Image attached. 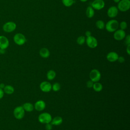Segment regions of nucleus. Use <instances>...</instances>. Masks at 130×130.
I'll use <instances>...</instances> for the list:
<instances>
[{
    "instance_id": "obj_4",
    "label": "nucleus",
    "mask_w": 130,
    "mask_h": 130,
    "mask_svg": "<svg viewBox=\"0 0 130 130\" xmlns=\"http://www.w3.org/2000/svg\"><path fill=\"white\" fill-rule=\"evenodd\" d=\"M13 40L16 44L19 46L23 45L26 41L25 37L21 33L16 34L13 37Z\"/></svg>"
},
{
    "instance_id": "obj_2",
    "label": "nucleus",
    "mask_w": 130,
    "mask_h": 130,
    "mask_svg": "<svg viewBox=\"0 0 130 130\" xmlns=\"http://www.w3.org/2000/svg\"><path fill=\"white\" fill-rule=\"evenodd\" d=\"M52 119V118L51 114L47 112L42 113L38 116L39 121L43 124L50 123Z\"/></svg>"
},
{
    "instance_id": "obj_33",
    "label": "nucleus",
    "mask_w": 130,
    "mask_h": 130,
    "mask_svg": "<svg viewBox=\"0 0 130 130\" xmlns=\"http://www.w3.org/2000/svg\"><path fill=\"white\" fill-rule=\"evenodd\" d=\"M85 36L86 37H89V36H91V32L89 30H87V31H86L85 32Z\"/></svg>"
},
{
    "instance_id": "obj_27",
    "label": "nucleus",
    "mask_w": 130,
    "mask_h": 130,
    "mask_svg": "<svg viewBox=\"0 0 130 130\" xmlns=\"http://www.w3.org/2000/svg\"><path fill=\"white\" fill-rule=\"evenodd\" d=\"M119 26L120 27V28L121 29L124 30L125 29H126L127 27V24L125 21H121L120 23H119Z\"/></svg>"
},
{
    "instance_id": "obj_36",
    "label": "nucleus",
    "mask_w": 130,
    "mask_h": 130,
    "mask_svg": "<svg viewBox=\"0 0 130 130\" xmlns=\"http://www.w3.org/2000/svg\"><path fill=\"white\" fill-rule=\"evenodd\" d=\"M5 86V84L4 83H1L0 84V88L3 89V88H4Z\"/></svg>"
},
{
    "instance_id": "obj_30",
    "label": "nucleus",
    "mask_w": 130,
    "mask_h": 130,
    "mask_svg": "<svg viewBox=\"0 0 130 130\" xmlns=\"http://www.w3.org/2000/svg\"><path fill=\"white\" fill-rule=\"evenodd\" d=\"M45 128L46 130H51L52 129V125L50 123H48L46 124Z\"/></svg>"
},
{
    "instance_id": "obj_13",
    "label": "nucleus",
    "mask_w": 130,
    "mask_h": 130,
    "mask_svg": "<svg viewBox=\"0 0 130 130\" xmlns=\"http://www.w3.org/2000/svg\"><path fill=\"white\" fill-rule=\"evenodd\" d=\"M9 46V41L8 38L4 36H0V48L7 49Z\"/></svg>"
},
{
    "instance_id": "obj_22",
    "label": "nucleus",
    "mask_w": 130,
    "mask_h": 130,
    "mask_svg": "<svg viewBox=\"0 0 130 130\" xmlns=\"http://www.w3.org/2000/svg\"><path fill=\"white\" fill-rule=\"evenodd\" d=\"M92 88L96 92H100L103 89V85L101 83L98 82H94Z\"/></svg>"
},
{
    "instance_id": "obj_28",
    "label": "nucleus",
    "mask_w": 130,
    "mask_h": 130,
    "mask_svg": "<svg viewBox=\"0 0 130 130\" xmlns=\"http://www.w3.org/2000/svg\"><path fill=\"white\" fill-rule=\"evenodd\" d=\"M93 83H94V82H93L92 81H91V80H89V81H88L87 82V83H86V86H87V87L88 88H92V86H93Z\"/></svg>"
},
{
    "instance_id": "obj_15",
    "label": "nucleus",
    "mask_w": 130,
    "mask_h": 130,
    "mask_svg": "<svg viewBox=\"0 0 130 130\" xmlns=\"http://www.w3.org/2000/svg\"><path fill=\"white\" fill-rule=\"evenodd\" d=\"M118 54L116 52L114 51H111L109 52L106 58L107 59L110 61V62H115L117 60L118 58Z\"/></svg>"
},
{
    "instance_id": "obj_9",
    "label": "nucleus",
    "mask_w": 130,
    "mask_h": 130,
    "mask_svg": "<svg viewBox=\"0 0 130 130\" xmlns=\"http://www.w3.org/2000/svg\"><path fill=\"white\" fill-rule=\"evenodd\" d=\"M105 4L104 0H94L91 4V6L94 10H100L103 9L105 7Z\"/></svg>"
},
{
    "instance_id": "obj_18",
    "label": "nucleus",
    "mask_w": 130,
    "mask_h": 130,
    "mask_svg": "<svg viewBox=\"0 0 130 130\" xmlns=\"http://www.w3.org/2000/svg\"><path fill=\"white\" fill-rule=\"evenodd\" d=\"M86 16L89 18H92L94 15V10L92 8V7L90 6L87 7L86 10Z\"/></svg>"
},
{
    "instance_id": "obj_11",
    "label": "nucleus",
    "mask_w": 130,
    "mask_h": 130,
    "mask_svg": "<svg viewBox=\"0 0 130 130\" xmlns=\"http://www.w3.org/2000/svg\"><path fill=\"white\" fill-rule=\"evenodd\" d=\"M40 88L43 92H48L52 89V85L48 81H43L41 83Z\"/></svg>"
},
{
    "instance_id": "obj_19",
    "label": "nucleus",
    "mask_w": 130,
    "mask_h": 130,
    "mask_svg": "<svg viewBox=\"0 0 130 130\" xmlns=\"http://www.w3.org/2000/svg\"><path fill=\"white\" fill-rule=\"evenodd\" d=\"M22 106L24 111L26 112H31L34 109V106L30 103H25Z\"/></svg>"
},
{
    "instance_id": "obj_1",
    "label": "nucleus",
    "mask_w": 130,
    "mask_h": 130,
    "mask_svg": "<svg viewBox=\"0 0 130 130\" xmlns=\"http://www.w3.org/2000/svg\"><path fill=\"white\" fill-rule=\"evenodd\" d=\"M118 27L119 22L118 21L115 19H111L106 23L105 28L108 32H113L118 29Z\"/></svg>"
},
{
    "instance_id": "obj_3",
    "label": "nucleus",
    "mask_w": 130,
    "mask_h": 130,
    "mask_svg": "<svg viewBox=\"0 0 130 130\" xmlns=\"http://www.w3.org/2000/svg\"><path fill=\"white\" fill-rule=\"evenodd\" d=\"M117 9L121 12H126L130 8V1L129 0H120L118 3Z\"/></svg>"
},
{
    "instance_id": "obj_7",
    "label": "nucleus",
    "mask_w": 130,
    "mask_h": 130,
    "mask_svg": "<svg viewBox=\"0 0 130 130\" xmlns=\"http://www.w3.org/2000/svg\"><path fill=\"white\" fill-rule=\"evenodd\" d=\"M89 78L93 82H98L101 78V73L97 69H93L89 73Z\"/></svg>"
},
{
    "instance_id": "obj_38",
    "label": "nucleus",
    "mask_w": 130,
    "mask_h": 130,
    "mask_svg": "<svg viewBox=\"0 0 130 130\" xmlns=\"http://www.w3.org/2000/svg\"><path fill=\"white\" fill-rule=\"evenodd\" d=\"M81 2H86V1H87L88 0H80Z\"/></svg>"
},
{
    "instance_id": "obj_12",
    "label": "nucleus",
    "mask_w": 130,
    "mask_h": 130,
    "mask_svg": "<svg viewBox=\"0 0 130 130\" xmlns=\"http://www.w3.org/2000/svg\"><path fill=\"white\" fill-rule=\"evenodd\" d=\"M118 13V10L116 6H111L107 10V15L109 17L113 18L117 16Z\"/></svg>"
},
{
    "instance_id": "obj_23",
    "label": "nucleus",
    "mask_w": 130,
    "mask_h": 130,
    "mask_svg": "<svg viewBox=\"0 0 130 130\" xmlns=\"http://www.w3.org/2000/svg\"><path fill=\"white\" fill-rule=\"evenodd\" d=\"M96 27L99 29H103L105 27V23L104 21L102 20H98L95 22Z\"/></svg>"
},
{
    "instance_id": "obj_32",
    "label": "nucleus",
    "mask_w": 130,
    "mask_h": 130,
    "mask_svg": "<svg viewBox=\"0 0 130 130\" xmlns=\"http://www.w3.org/2000/svg\"><path fill=\"white\" fill-rule=\"evenodd\" d=\"M126 51V52L128 54V55H129L130 54V44L127 45Z\"/></svg>"
},
{
    "instance_id": "obj_37",
    "label": "nucleus",
    "mask_w": 130,
    "mask_h": 130,
    "mask_svg": "<svg viewBox=\"0 0 130 130\" xmlns=\"http://www.w3.org/2000/svg\"><path fill=\"white\" fill-rule=\"evenodd\" d=\"M115 3H119L120 1V0H113Z\"/></svg>"
},
{
    "instance_id": "obj_14",
    "label": "nucleus",
    "mask_w": 130,
    "mask_h": 130,
    "mask_svg": "<svg viewBox=\"0 0 130 130\" xmlns=\"http://www.w3.org/2000/svg\"><path fill=\"white\" fill-rule=\"evenodd\" d=\"M46 107V103L43 100H39L37 101L34 105V108L38 111H42L45 109Z\"/></svg>"
},
{
    "instance_id": "obj_35",
    "label": "nucleus",
    "mask_w": 130,
    "mask_h": 130,
    "mask_svg": "<svg viewBox=\"0 0 130 130\" xmlns=\"http://www.w3.org/2000/svg\"><path fill=\"white\" fill-rule=\"evenodd\" d=\"M5 53V49H3L0 48V54H4Z\"/></svg>"
},
{
    "instance_id": "obj_24",
    "label": "nucleus",
    "mask_w": 130,
    "mask_h": 130,
    "mask_svg": "<svg viewBox=\"0 0 130 130\" xmlns=\"http://www.w3.org/2000/svg\"><path fill=\"white\" fill-rule=\"evenodd\" d=\"M61 1L63 5L67 7L72 6L74 3V0H61Z\"/></svg>"
},
{
    "instance_id": "obj_17",
    "label": "nucleus",
    "mask_w": 130,
    "mask_h": 130,
    "mask_svg": "<svg viewBox=\"0 0 130 130\" xmlns=\"http://www.w3.org/2000/svg\"><path fill=\"white\" fill-rule=\"evenodd\" d=\"M39 54L43 58H48L50 55V51L46 48H42L39 51Z\"/></svg>"
},
{
    "instance_id": "obj_20",
    "label": "nucleus",
    "mask_w": 130,
    "mask_h": 130,
    "mask_svg": "<svg viewBox=\"0 0 130 130\" xmlns=\"http://www.w3.org/2000/svg\"><path fill=\"white\" fill-rule=\"evenodd\" d=\"M3 91L4 92H5L7 94H11L14 92V88L12 86L8 85L4 87Z\"/></svg>"
},
{
    "instance_id": "obj_10",
    "label": "nucleus",
    "mask_w": 130,
    "mask_h": 130,
    "mask_svg": "<svg viewBox=\"0 0 130 130\" xmlns=\"http://www.w3.org/2000/svg\"><path fill=\"white\" fill-rule=\"evenodd\" d=\"M126 36L125 32L124 30L118 29L114 32L113 37L115 40L117 41H121L124 39Z\"/></svg>"
},
{
    "instance_id": "obj_29",
    "label": "nucleus",
    "mask_w": 130,
    "mask_h": 130,
    "mask_svg": "<svg viewBox=\"0 0 130 130\" xmlns=\"http://www.w3.org/2000/svg\"><path fill=\"white\" fill-rule=\"evenodd\" d=\"M125 43L126 45L130 44V35H128L125 37Z\"/></svg>"
},
{
    "instance_id": "obj_21",
    "label": "nucleus",
    "mask_w": 130,
    "mask_h": 130,
    "mask_svg": "<svg viewBox=\"0 0 130 130\" xmlns=\"http://www.w3.org/2000/svg\"><path fill=\"white\" fill-rule=\"evenodd\" d=\"M47 78L49 80H52L56 77V73L54 70H51L47 73Z\"/></svg>"
},
{
    "instance_id": "obj_26",
    "label": "nucleus",
    "mask_w": 130,
    "mask_h": 130,
    "mask_svg": "<svg viewBox=\"0 0 130 130\" xmlns=\"http://www.w3.org/2000/svg\"><path fill=\"white\" fill-rule=\"evenodd\" d=\"M60 89V84L59 83H54L52 85V89L54 91H58Z\"/></svg>"
},
{
    "instance_id": "obj_25",
    "label": "nucleus",
    "mask_w": 130,
    "mask_h": 130,
    "mask_svg": "<svg viewBox=\"0 0 130 130\" xmlns=\"http://www.w3.org/2000/svg\"><path fill=\"white\" fill-rule=\"evenodd\" d=\"M85 40H86L85 37L83 36H81L78 37L76 41L78 45H82L84 44V43L85 42Z\"/></svg>"
},
{
    "instance_id": "obj_6",
    "label": "nucleus",
    "mask_w": 130,
    "mask_h": 130,
    "mask_svg": "<svg viewBox=\"0 0 130 130\" xmlns=\"http://www.w3.org/2000/svg\"><path fill=\"white\" fill-rule=\"evenodd\" d=\"M13 114L14 117L17 119H21L23 118L25 114V111L22 106L16 107L13 111Z\"/></svg>"
},
{
    "instance_id": "obj_5",
    "label": "nucleus",
    "mask_w": 130,
    "mask_h": 130,
    "mask_svg": "<svg viewBox=\"0 0 130 130\" xmlns=\"http://www.w3.org/2000/svg\"><path fill=\"white\" fill-rule=\"evenodd\" d=\"M16 24L13 21H9L5 23L3 26V29L5 32H11L15 30Z\"/></svg>"
},
{
    "instance_id": "obj_8",
    "label": "nucleus",
    "mask_w": 130,
    "mask_h": 130,
    "mask_svg": "<svg viewBox=\"0 0 130 130\" xmlns=\"http://www.w3.org/2000/svg\"><path fill=\"white\" fill-rule=\"evenodd\" d=\"M85 42L88 47L90 48H96L98 44V40H96V39L92 36L86 37Z\"/></svg>"
},
{
    "instance_id": "obj_16",
    "label": "nucleus",
    "mask_w": 130,
    "mask_h": 130,
    "mask_svg": "<svg viewBox=\"0 0 130 130\" xmlns=\"http://www.w3.org/2000/svg\"><path fill=\"white\" fill-rule=\"evenodd\" d=\"M62 118L60 116H57L52 119L50 123L52 125H59L62 123Z\"/></svg>"
},
{
    "instance_id": "obj_34",
    "label": "nucleus",
    "mask_w": 130,
    "mask_h": 130,
    "mask_svg": "<svg viewBox=\"0 0 130 130\" xmlns=\"http://www.w3.org/2000/svg\"><path fill=\"white\" fill-rule=\"evenodd\" d=\"M4 94V92L3 91V90L1 88H0V99H2V98L3 97Z\"/></svg>"
},
{
    "instance_id": "obj_31",
    "label": "nucleus",
    "mask_w": 130,
    "mask_h": 130,
    "mask_svg": "<svg viewBox=\"0 0 130 130\" xmlns=\"http://www.w3.org/2000/svg\"><path fill=\"white\" fill-rule=\"evenodd\" d=\"M117 60L120 62V63H123L125 61V59L123 56H118Z\"/></svg>"
}]
</instances>
